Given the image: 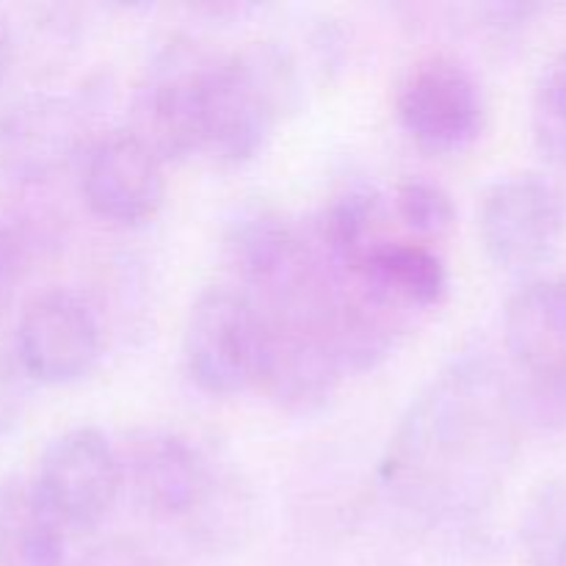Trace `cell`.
<instances>
[{
    "mask_svg": "<svg viewBox=\"0 0 566 566\" xmlns=\"http://www.w3.org/2000/svg\"><path fill=\"white\" fill-rule=\"evenodd\" d=\"M520 426L509 370L486 352H464L401 418L381 490L429 528L475 534L501 495Z\"/></svg>",
    "mask_w": 566,
    "mask_h": 566,
    "instance_id": "cell-1",
    "label": "cell"
},
{
    "mask_svg": "<svg viewBox=\"0 0 566 566\" xmlns=\"http://www.w3.org/2000/svg\"><path fill=\"white\" fill-rule=\"evenodd\" d=\"M296 64L280 44L213 55L205 75L202 149L241 166L263 153L282 114L298 103Z\"/></svg>",
    "mask_w": 566,
    "mask_h": 566,
    "instance_id": "cell-2",
    "label": "cell"
},
{
    "mask_svg": "<svg viewBox=\"0 0 566 566\" xmlns=\"http://www.w3.org/2000/svg\"><path fill=\"white\" fill-rule=\"evenodd\" d=\"M503 346L520 423L566 429V276H531L509 296Z\"/></svg>",
    "mask_w": 566,
    "mask_h": 566,
    "instance_id": "cell-3",
    "label": "cell"
},
{
    "mask_svg": "<svg viewBox=\"0 0 566 566\" xmlns=\"http://www.w3.org/2000/svg\"><path fill=\"white\" fill-rule=\"evenodd\" d=\"M213 55L188 39L155 50L136 81L127 130L160 160H186L202 149L205 75Z\"/></svg>",
    "mask_w": 566,
    "mask_h": 566,
    "instance_id": "cell-4",
    "label": "cell"
},
{
    "mask_svg": "<svg viewBox=\"0 0 566 566\" xmlns=\"http://www.w3.org/2000/svg\"><path fill=\"white\" fill-rule=\"evenodd\" d=\"M258 313L263 340L254 387L293 418L324 412L346 374L321 326L302 304L258 307Z\"/></svg>",
    "mask_w": 566,
    "mask_h": 566,
    "instance_id": "cell-5",
    "label": "cell"
},
{
    "mask_svg": "<svg viewBox=\"0 0 566 566\" xmlns=\"http://www.w3.org/2000/svg\"><path fill=\"white\" fill-rule=\"evenodd\" d=\"M116 457L133 506L182 531L202 512L221 470L191 440L166 429H133L116 446Z\"/></svg>",
    "mask_w": 566,
    "mask_h": 566,
    "instance_id": "cell-6",
    "label": "cell"
},
{
    "mask_svg": "<svg viewBox=\"0 0 566 566\" xmlns=\"http://www.w3.org/2000/svg\"><path fill=\"white\" fill-rule=\"evenodd\" d=\"M263 324L235 287H205L188 310L182 359L193 385L213 398L238 396L258 379Z\"/></svg>",
    "mask_w": 566,
    "mask_h": 566,
    "instance_id": "cell-7",
    "label": "cell"
},
{
    "mask_svg": "<svg viewBox=\"0 0 566 566\" xmlns=\"http://www.w3.org/2000/svg\"><path fill=\"white\" fill-rule=\"evenodd\" d=\"M566 202L536 171H514L484 191L479 232L486 258L506 274L528 276L553 258L564 238Z\"/></svg>",
    "mask_w": 566,
    "mask_h": 566,
    "instance_id": "cell-8",
    "label": "cell"
},
{
    "mask_svg": "<svg viewBox=\"0 0 566 566\" xmlns=\"http://www.w3.org/2000/svg\"><path fill=\"white\" fill-rule=\"evenodd\" d=\"M103 343V324L88 298L72 287H53L20 313L11 357L28 381L66 387L97 368Z\"/></svg>",
    "mask_w": 566,
    "mask_h": 566,
    "instance_id": "cell-9",
    "label": "cell"
},
{
    "mask_svg": "<svg viewBox=\"0 0 566 566\" xmlns=\"http://www.w3.org/2000/svg\"><path fill=\"white\" fill-rule=\"evenodd\" d=\"M398 125L431 155H459L479 142L486 122L484 94L473 72L434 55L407 72L396 94Z\"/></svg>",
    "mask_w": 566,
    "mask_h": 566,
    "instance_id": "cell-10",
    "label": "cell"
},
{
    "mask_svg": "<svg viewBox=\"0 0 566 566\" xmlns=\"http://www.w3.org/2000/svg\"><path fill=\"white\" fill-rule=\"evenodd\" d=\"M66 531H94L122 492L116 446L97 426H75L48 442L31 475Z\"/></svg>",
    "mask_w": 566,
    "mask_h": 566,
    "instance_id": "cell-11",
    "label": "cell"
},
{
    "mask_svg": "<svg viewBox=\"0 0 566 566\" xmlns=\"http://www.w3.org/2000/svg\"><path fill=\"white\" fill-rule=\"evenodd\" d=\"M86 147V111L66 94H22L0 111V175L14 186L53 180Z\"/></svg>",
    "mask_w": 566,
    "mask_h": 566,
    "instance_id": "cell-12",
    "label": "cell"
},
{
    "mask_svg": "<svg viewBox=\"0 0 566 566\" xmlns=\"http://www.w3.org/2000/svg\"><path fill=\"white\" fill-rule=\"evenodd\" d=\"M81 193L97 219L142 227L164 208V160L130 130L103 133L81 155Z\"/></svg>",
    "mask_w": 566,
    "mask_h": 566,
    "instance_id": "cell-13",
    "label": "cell"
},
{
    "mask_svg": "<svg viewBox=\"0 0 566 566\" xmlns=\"http://www.w3.org/2000/svg\"><path fill=\"white\" fill-rule=\"evenodd\" d=\"M224 260L241 282L243 296L258 307L291 296L307 271L304 230L269 205H247L224 230Z\"/></svg>",
    "mask_w": 566,
    "mask_h": 566,
    "instance_id": "cell-14",
    "label": "cell"
},
{
    "mask_svg": "<svg viewBox=\"0 0 566 566\" xmlns=\"http://www.w3.org/2000/svg\"><path fill=\"white\" fill-rule=\"evenodd\" d=\"M354 276L407 315L442 304L451 287L448 265L429 243L379 238Z\"/></svg>",
    "mask_w": 566,
    "mask_h": 566,
    "instance_id": "cell-15",
    "label": "cell"
},
{
    "mask_svg": "<svg viewBox=\"0 0 566 566\" xmlns=\"http://www.w3.org/2000/svg\"><path fill=\"white\" fill-rule=\"evenodd\" d=\"M66 536L31 475L0 481V566H66Z\"/></svg>",
    "mask_w": 566,
    "mask_h": 566,
    "instance_id": "cell-16",
    "label": "cell"
},
{
    "mask_svg": "<svg viewBox=\"0 0 566 566\" xmlns=\"http://www.w3.org/2000/svg\"><path fill=\"white\" fill-rule=\"evenodd\" d=\"M520 551L528 566H566V475L534 490L520 517Z\"/></svg>",
    "mask_w": 566,
    "mask_h": 566,
    "instance_id": "cell-17",
    "label": "cell"
},
{
    "mask_svg": "<svg viewBox=\"0 0 566 566\" xmlns=\"http://www.w3.org/2000/svg\"><path fill=\"white\" fill-rule=\"evenodd\" d=\"M531 130L539 153L566 166V48L542 66L531 99Z\"/></svg>",
    "mask_w": 566,
    "mask_h": 566,
    "instance_id": "cell-18",
    "label": "cell"
},
{
    "mask_svg": "<svg viewBox=\"0 0 566 566\" xmlns=\"http://www.w3.org/2000/svg\"><path fill=\"white\" fill-rule=\"evenodd\" d=\"M392 210L398 221L418 238H442L457 224V202L451 191L423 175L398 180L392 191Z\"/></svg>",
    "mask_w": 566,
    "mask_h": 566,
    "instance_id": "cell-19",
    "label": "cell"
},
{
    "mask_svg": "<svg viewBox=\"0 0 566 566\" xmlns=\"http://www.w3.org/2000/svg\"><path fill=\"white\" fill-rule=\"evenodd\" d=\"M31 247L22 238L20 227L9 213H0V318L9 313L17 296L28 263H31Z\"/></svg>",
    "mask_w": 566,
    "mask_h": 566,
    "instance_id": "cell-20",
    "label": "cell"
},
{
    "mask_svg": "<svg viewBox=\"0 0 566 566\" xmlns=\"http://www.w3.org/2000/svg\"><path fill=\"white\" fill-rule=\"evenodd\" d=\"M75 566H164L147 547L130 539H111L92 547Z\"/></svg>",
    "mask_w": 566,
    "mask_h": 566,
    "instance_id": "cell-21",
    "label": "cell"
},
{
    "mask_svg": "<svg viewBox=\"0 0 566 566\" xmlns=\"http://www.w3.org/2000/svg\"><path fill=\"white\" fill-rule=\"evenodd\" d=\"M22 381L25 376L17 368L14 357H0V431L20 418Z\"/></svg>",
    "mask_w": 566,
    "mask_h": 566,
    "instance_id": "cell-22",
    "label": "cell"
},
{
    "mask_svg": "<svg viewBox=\"0 0 566 566\" xmlns=\"http://www.w3.org/2000/svg\"><path fill=\"white\" fill-rule=\"evenodd\" d=\"M14 55H17L14 28H11L9 14L0 9V88H3L6 81H9L11 66H14Z\"/></svg>",
    "mask_w": 566,
    "mask_h": 566,
    "instance_id": "cell-23",
    "label": "cell"
}]
</instances>
